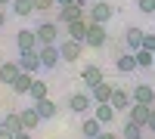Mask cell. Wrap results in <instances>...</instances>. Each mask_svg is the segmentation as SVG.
I'll return each mask as SVG.
<instances>
[{
	"mask_svg": "<svg viewBox=\"0 0 155 139\" xmlns=\"http://www.w3.org/2000/svg\"><path fill=\"white\" fill-rule=\"evenodd\" d=\"M34 31H37V46H47V43H59L62 25H59V22H41Z\"/></svg>",
	"mask_w": 155,
	"mask_h": 139,
	"instance_id": "cell-1",
	"label": "cell"
},
{
	"mask_svg": "<svg viewBox=\"0 0 155 139\" xmlns=\"http://www.w3.org/2000/svg\"><path fill=\"white\" fill-rule=\"evenodd\" d=\"M68 111L71 115H87V111H93V96H90V90L71 93L68 96Z\"/></svg>",
	"mask_w": 155,
	"mask_h": 139,
	"instance_id": "cell-2",
	"label": "cell"
},
{
	"mask_svg": "<svg viewBox=\"0 0 155 139\" xmlns=\"http://www.w3.org/2000/svg\"><path fill=\"white\" fill-rule=\"evenodd\" d=\"M87 0H74V3H68V6H59V25H68V22H74V19H81V16H87Z\"/></svg>",
	"mask_w": 155,
	"mask_h": 139,
	"instance_id": "cell-3",
	"label": "cell"
},
{
	"mask_svg": "<svg viewBox=\"0 0 155 139\" xmlns=\"http://www.w3.org/2000/svg\"><path fill=\"white\" fill-rule=\"evenodd\" d=\"M106 40H109L106 25L90 22V25H87V40H84V46H93V49H99V46H106Z\"/></svg>",
	"mask_w": 155,
	"mask_h": 139,
	"instance_id": "cell-4",
	"label": "cell"
},
{
	"mask_svg": "<svg viewBox=\"0 0 155 139\" xmlns=\"http://www.w3.org/2000/svg\"><path fill=\"white\" fill-rule=\"evenodd\" d=\"M37 56H41V65L50 71L62 62V53H59V43H47V46H37Z\"/></svg>",
	"mask_w": 155,
	"mask_h": 139,
	"instance_id": "cell-5",
	"label": "cell"
},
{
	"mask_svg": "<svg viewBox=\"0 0 155 139\" xmlns=\"http://www.w3.org/2000/svg\"><path fill=\"white\" fill-rule=\"evenodd\" d=\"M59 53H62V62H78V59H81V53H84V43L65 37V40L59 43Z\"/></svg>",
	"mask_w": 155,
	"mask_h": 139,
	"instance_id": "cell-6",
	"label": "cell"
},
{
	"mask_svg": "<svg viewBox=\"0 0 155 139\" xmlns=\"http://www.w3.org/2000/svg\"><path fill=\"white\" fill-rule=\"evenodd\" d=\"M16 46H19V53H31V49H37V31L22 28L16 34Z\"/></svg>",
	"mask_w": 155,
	"mask_h": 139,
	"instance_id": "cell-7",
	"label": "cell"
},
{
	"mask_svg": "<svg viewBox=\"0 0 155 139\" xmlns=\"http://www.w3.org/2000/svg\"><path fill=\"white\" fill-rule=\"evenodd\" d=\"M115 115H118V111L112 108V102H93V118L102 124V127H109L115 121Z\"/></svg>",
	"mask_w": 155,
	"mask_h": 139,
	"instance_id": "cell-8",
	"label": "cell"
},
{
	"mask_svg": "<svg viewBox=\"0 0 155 139\" xmlns=\"http://www.w3.org/2000/svg\"><path fill=\"white\" fill-rule=\"evenodd\" d=\"M87 25H90V19L87 16H81V19H74V22H68L65 25V31H68V37H71V40H87Z\"/></svg>",
	"mask_w": 155,
	"mask_h": 139,
	"instance_id": "cell-9",
	"label": "cell"
},
{
	"mask_svg": "<svg viewBox=\"0 0 155 139\" xmlns=\"http://www.w3.org/2000/svg\"><path fill=\"white\" fill-rule=\"evenodd\" d=\"M87 19H90V22H99V25H106V22L112 19V6L99 0V3H93V6L87 9Z\"/></svg>",
	"mask_w": 155,
	"mask_h": 139,
	"instance_id": "cell-10",
	"label": "cell"
},
{
	"mask_svg": "<svg viewBox=\"0 0 155 139\" xmlns=\"http://www.w3.org/2000/svg\"><path fill=\"white\" fill-rule=\"evenodd\" d=\"M16 62H19L22 71H31V74H37V71L44 68V65H41V56H37V49H31V53H22Z\"/></svg>",
	"mask_w": 155,
	"mask_h": 139,
	"instance_id": "cell-11",
	"label": "cell"
},
{
	"mask_svg": "<svg viewBox=\"0 0 155 139\" xmlns=\"http://www.w3.org/2000/svg\"><path fill=\"white\" fill-rule=\"evenodd\" d=\"M109 102H112V108H115V111H127V108H130V102H134V96L127 93V90H121V87H115Z\"/></svg>",
	"mask_w": 155,
	"mask_h": 139,
	"instance_id": "cell-12",
	"label": "cell"
},
{
	"mask_svg": "<svg viewBox=\"0 0 155 139\" xmlns=\"http://www.w3.org/2000/svg\"><path fill=\"white\" fill-rule=\"evenodd\" d=\"M81 81H84L87 90H93V87H96V84H102L106 77H102V68H99V65H87V68L81 71Z\"/></svg>",
	"mask_w": 155,
	"mask_h": 139,
	"instance_id": "cell-13",
	"label": "cell"
},
{
	"mask_svg": "<svg viewBox=\"0 0 155 139\" xmlns=\"http://www.w3.org/2000/svg\"><path fill=\"white\" fill-rule=\"evenodd\" d=\"M130 96H134V102H143V105H155V90H152L149 84H137Z\"/></svg>",
	"mask_w": 155,
	"mask_h": 139,
	"instance_id": "cell-14",
	"label": "cell"
},
{
	"mask_svg": "<svg viewBox=\"0 0 155 139\" xmlns=\"http://www.w3.org/2000/svg\"><path fill=\"white\" fill-rule=\"evenodd\" d=\"M149 108H152V105L130 102V108H127V121H137V124H143V127H146V121H149Z\"/></svg>",
	"mask_w": 155,
	"mask_h": 139,
	"instance_id": "cell-15",
	"label": "cell"
},
{
	"mask_svg": "<svg viewBox=\"0 0 155 139\" xmlns=\"http://www.w3.org/2000/svg\"><path fill=\"white\" fill-rule=\"evenodd\" d=\"M19 62L12 59V62H3V65H0V84H6V87H12V81L19 77Z\"/></svg>",
	"mask_w": 155,
	"mask_h": 139,
	"instance_id": "cell-16",
	"label": "cell"
},
{
	"mask_svg": "<svg viewBox=\"0 0 155 139\" xmlns=\"http://www.w3.org/2000/svg\"><path fill=\"white\" fill-rule=\"evenodd\" d=\"M34 108H37V115H41V121H50V118L59 115V105L53 102V99H37Z\"/></svg>",
	"mask_w": 155,
	"mask_h": 139,
	"instance_id": "cell-17",
	"label": "cell"
},
{
	"mask_svg": "<svg viewBox=\"0 0 155 139\" xmlns=\"http://www.w3.org/2000/svg\"><path fill=\"white\" fill-rule=\"evenodd\" d=\"M34 77L37 74H31V71H19V77L12 81V93H19V96H25L31 90V84H34Z\"/></svg>",
	"mask_w": 155,
	"mask_h": 139,
	"instance_id": "cell-18",
	"label": "cell"
},
{
	"mask_svg": "<svg viewBox=\"0 0 155 139\" xmlns=\"http://www.w3.org/2000/svg\"><path fill=\"white\" fill-rule=\"evenodd\" d=\"M115 68H118L121 74H130V71H137V56L127 49V53H121L118 59H115Z\"/></svg>",
	"mask_w": 155,
	"mask_h": 139,
	"instance_id": "cell-19",
	"label": "cell"
},
{
	"mask_svg": "<svg viewBox=\"0 0 155 139\" xmlns=\"http://www.w3.org/2000/svg\"><path fill=\"white\" fill-rule=\"evenodd\" d=\"M81 133H84V139H96V136L102 133V124H99L93 115H87L84 124H81Z\"/></svg>",
	"mask_w": 155,
	"mask_h": 139,
	"instance_id": "cell-20",
	"label": "cell"
},
{
	"mask_svg": "<svg viewBox=\"0 0 155 139\" xmlns=\"http://www.w3.org/2000/svg\"><path fill=\"white\" fill-rule=\"evenodd\" d=\"M143 28H127V34H124V43H127V49H130V53H137L140 46H143Z\"/></svg>",
	"mask_w": 155,
	"mask_h": 139,
	"instance_id": "cell-21",
	"label": "cell"
},
{
	"mask_svg": "<svg viewBox=\"0 0 155 139\" xmlns=\"http://www.w3.org/2000/svg\"><path fill=\"white\" fill-rule=\"evenodd\" d=\"M112 90H115V84L102 81V84H96L93 90H90V96H93V102H109V99H112Z\"/></svg>",
	"mask_w": 155,
	"mask_h": 139,
	"instance_id": "cell-22",
	"label": "cell"
},
{
	"mask_svg": "<svg viewBox=\"0 0 155 139\" xmlns=\"http://www.w3.org/2000/svg\"><path fill=\"white\" fill-rule=\"evenodd\" d=\"M19 115H22V127H25V130H34L37 124H41V115H37L34 105H31V108H22Z\"/></svg>",
	"mask_w": 155,
	"mask_h": 139,
	"instance_id": "cell-23",
	"label": "cell"
},
{
	"mask_svg": "<svg viewBox=\"0 0 155 139\" xmlns=\"http://www.w3.org/2000/svg\"><path fill=\"white\" fill-rule=\"evenodd\" d=\"M143 124H137V121H127L124 124V130H121V139H143Z\"/></svg>",
	"mask_w": 155,
	"mask_h": 139,
	"instance_id": "cell-24",
	"label": "cell"
},
{
	"mask_svg": "<svg viewBox=\"0 0 155 139\" xmlns=\"http://www.w3.org/2000/svg\"><path fill=\"white\" fill-rule=\"evenodd\" d=\"M3 130H9V133L25 130V127H22V115H19V111H9V115H3Z\"/></svg>",
	"mask_w": 155,
	"mask_h": 139,
	"instance_id": "cell-25",
	"label": "cell"
},
{
	"mask_svg": "<svg viewBox=\"0 0 155 139\" xmlns=\"http://www.w3.org/2000/svg\"><path fill=\"white\" fill-rule=\"evenodd\" d=\"M137 68H155V53L152 49H137Z\"/></svg>",
	"mask_w": 155,
	"mask_h": 139,
	"instance_id": "cell-26",
	"label": "cell"
},
{
	"mask_svg": "<svg viewBox=\"0 0 155 139\" xmlns=\"http://www.w3.org/2000/svg\"><path fill=\"white\" fill-rule=\"evenodd\" d=\"M12 12H16V16H31V12H34V3H31V0H12Z\"/></svg>",
	"mask_w": 155,
	"mask_h": 139,
	"instance_id": "cell-27",
	"label": "cell"
},
{
	"mask_svg": "<svg viewBox=\"0 0 155 139\" xmlns=\"http://www.w3.org/2000/svg\"><path fill=\"white\" fill-rule=\"evenodd\" d=\"M28 96L34 99V102H37V99H47V84L34 77V84H31V90H28Z\"/></svg>",
	"mask_w": 155,
	"mask_h": 139,
	"instance_id": "cell-28",
	"label": "cell"
},
{
	"mask_svg": "<svg viewBox=\"0 0 155 139\" xmlns=\"http://www.w3.org/2000/svg\"><path fill=\"white\" fill-rule=\"evenodd\" d=\"M137 9L146 16H155V0H137Z\"/></svg>",
	"mask_w": 155,
	"mask_h": 139,
	"instance_id": "cell-29",
	"label": "cell"
},
{
	"mask_svg": "<svg viewBox=\"0 0 155 139\" xmlns=\"http://www.w3.org/2000/svg\"><path fill=\"white\" fill-rule=\"evenodd\" d=\"M31 3H34V9H37V12H50L56 0H31Z\"/></svg>",
	"mask_w": 155,
	"mask_h": 139,
	"instance_id": "cell-30",
	"label": "cell"
},
{
	"mask_svg": "<svg viewBox=\"0 0 155 139\" xmlns=\"http://www.w3.org/2000/svg\"><path fill=\"white\" fill-rule=\"evenodd\" d=\"M140 49H152L155 53V34H143V46Z\"/></svg>",
	"mask_w": 155,
	"mask_h": 139,
	"instance_id": "cell-31",
	"label": "cell"
},
{
	"mask_svg": "<svg viewBox=\"0 0 155 139\" xmlns=\"http://www.w3.org/2000/svg\"><path fill=\"white\" fill-rule=\"evenodd\" d=\"M146 130H152V133H155V105L149 108V121H146Z\"/></svg>",
	"mask_w": 155,
	"mask_h": 139,
	"instance_id": "cell-32",
	"label": "cell"
},
{
	"mask_svg": "<svg viewBox=\"0 0 155 139\" xmlns=\"http://www.w3.org/2000/svg\"><path fill=\"white\" fill-rule=\"evenodd\" d=\"M12 139H31V133L28 130H19V133H12Z\"/></svg>",
	"mask_w": 155,
	"mask_h": 139,
	"instance_id": "cell-33",
	"label": "cell"
},
{
	"mask_svg": "<svg viewBox=\"0 0 155 139\" xmlns=\"http://www.w3.org/2000/svg\"><path fill=\"white\" fill-rule=\"evenodd\" d=\"M96 139H121V136H118V133H112V130H109V133H99Z\"/></svg>",
	"mask_w": 155,
	"mask_h": 139,
	"instance_id": "cell-34",
	"label": "cell"
},
{
	"mask_svg": "<svg viewBox=\"0 0 155 139\" xmlns=\"http://www.w3.org/2000/svg\"><path fill=\"white\" fill-rule=\"evenodd\" d=\"M6 25V12H3V6H0V28Z\"/></svg>",
	"mask_w": 155,
	"mask_h": 139,
	"instance_id": "cell-35",
	"label": "cell"
},
{
	"mask_svg": "<svg viewBox=\"0 0 155 139\" xmlns=\"http://www.w3.org/2000/svg\"><path fill=\"white\" fill-rule=\"evenodd\" d=\"M0 139H12V133L9 130H0Z\"/></svg>",
	"mask_w": 155,
	"mask_h": 139,
	"instance_id": "cell-36",
	"label": "cell"
},
{
	"mask_svg": "<svg viewBox=\"0 0 155 139\" xmlns=\"http://www.w3.org/2000/svg\"><path fill=\"white\" fill-rule=\"evenodd\" d=\"M68 3H74V0H56V6H68Z\"/></svg>",
	"mask_w": 155,
	"mask_h": 139,
	"instance_id": "cell-37",
	"label": "cell"
},
{
	"mask_svg": "<svg viewBox=\"0 0 155 139\" xmlns=\"http://www.w3.org/2000/svg\"><path fill=\"white\" fill-rule=\"evenodd\" d=\"M6 3H9V0H0V6H6Z\"/></svg>",
	"mask_w": 155,
	"mask_h": 139,
	"instance_id": "cell-38",
	"label": "cell"
},
{
	"mask_svg": "<svg viewBox=\"0 0 155 139\" xmlns=\"http://www.w3.org/2000/svg\"><path fill=\"white\" fill-rule=\"evenodd\" d=\"M0 130H3V118H0Z\"/></svg>",
	"mask_w": 155,
	"mask_h": 139,
	"instance_id": "cell-39",
	"label": "cell"
}]
</instances>
